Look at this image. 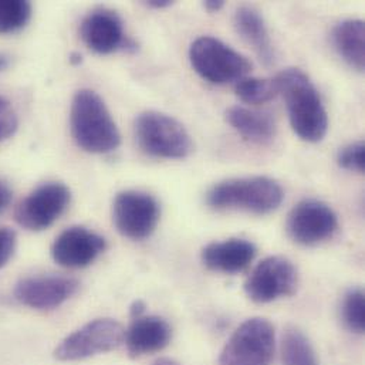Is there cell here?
<instances>
[{"label":"cell","mask_w":365,"mask_h":365,"mask_svg":"<svg viewBox=\"0 0 365 365\" xmlns=\"http://www.w3.org/2000/svg\"><path fill=\"white\" fill-rule=\"evenodd\" d=\"M70 124L74 141L91 154H108L121 144L120 131L101 97L93 90H80L71 103Z\"/></svg>","instance_id":"obj_2"},{"label":"cell","mask_w":365,"mask_h":365,"mask_svg":"<svg viewBox=\"0 0 365 365\" xmlns=\"http://www.w3.org/2000/svg\"><path fill=\"white\" fill-rule=\"evenodd\" d=\"M104 250L106 240L103 236L86 227L74 226L54 240L51 256L63 267L81 269L91 264Z\"/></svg>","instance_id":"obj_14"},{"label":"cell","mask_w":365,"mask_h":365,"mask_svg":"<svg viewBox=\"0 0 365 365\" xmlns=\"http://www.w3.org/2000/svg\"><path fill=\"white\" fill-rule=\"evenodd\" d=\"M343 322L346 327L353 333H364L365 297L363 290H351L346 294L341 307Z\"/></svg>","instance_id":"obj_23"},{"label":"cell","mask_w":365,"mask_h":365,"mask_svg":"<svg viewBox=\"0 0 365 365\" xmlns=\"http://www.w3.org/2000/svg\"><path fill=\"white\" fill-rule=\"evenodd\" d=\"M339 165L347 171L363 173L365 168L364 143H354L339 153Z\"/></svg>","instance_id":"obj_24"},{"label":"cell","mask_w":365,"mask_h":365,"mask_svg":"<svg viewBox=\"0 0 365 365\" xmlns=\"http://www.w3.org/2000/svg\"><path fill=\"white\" fill-rule=\"evenodd\" d=\"M226 121L243 138L255 144H267L276 135V124L266 113H259L242 106L226 111Z\"/></svg>","instance_id":"obj_17"},{"label":"cell","mask_w":365,"mask_h":365,"mask_svg":"<svg viewBox=\"0 0 365 365\" xmlns=\"http://www.w3.org/2000/svg\"><path fill=\"white\" fill-rule=\"evenodd\" d=\"M282 361L283 365H319L310 340L296 327L287 329L283 334Z\"/></svg>","instance_id":"obj_20"},{"label":"cell","mask_w":365,"mask_h":365,"mask_svg":"<svg viewBox=\"0 0 365 365\" xmlns=\"http://www.w3.org/2000/svg\"><path fill=\"white\" fill-rule=\"evenodd\" d=\"M274 81L286 101L293 131L303 141H322L329 130V117L309 76L293 67L283 70Z\"/></svg>","instance_id":"obj_1"},{"label":"cell","mask_w":365,"mask_h":365,"mask_svg":"<svg viewBox=\"0 0 365 365\" xmlns=\"http://www.w3.org/2000/svg\"><path fill=\"white\" fill-rule=\"evenodd\" d=\"M70 189L60 182H47L34 189L14 212L16 222L29 230L50 227L67 209Z\"/></svg>","instance_id":"obj_11"},{"label":"cell","mask_w":365,"mask_h":365,"mask_svg":"<svg viewBox=\"0 0 365 365\" xmlns=\"http://www.w3.org/2000/svg\"><path fill=\"white\" fill-rule=\"evenodd\" d=\"M135 135L141 150L157 158L181 160L192 150V140L182 124L158 111H147L135 120Z\"/></svg>","instance_id":"obj_4"},{"label":"cell","mask_w":365,"mask_h":365,"mask_svg":"<svg viewBox=\"0 0 365 365\" xmlns=\"http://www.w3.org/2000/svg\"><path fill=\"white\" fill-rule=\"evenodd\" d=\"M11 200V190L6 183L0 182V212H3Z\"/></svg>","instance_id":"obj_27"},{"label":"cell","mask_w":365,"mask_h":365,"mask_svg":"<svg viewBox=\"0 0 365 365\" xmlns=\"http://www.w3.org/2000/svg\"><path fill=\"white\" fill-rule=\"evenodd\" d=\"M17 130V115L7 98L0 94V141L11 137Z\"/></svg>","instance_id":"obj_25"},{"label":"cell","mask_w":365,"mask_h":365,"mask_svg":"<svg viewBox=\"0 0 365 365\" xmlns=\"http://www.w3.org/2000/svg\"><path fill=\"white\" fill-rule=\"evenodd\" d=\"M147 4L150 7H154V9H164V7L171 6L173 1H170V0H150V1H147Z\"/></svg>","instance_id":"obj_30"},{"label":"cell","mask_w":365,"mask_h":365,"mask_svg":"<svg viewBox=\"0 0 365 365\" xmlns=\"http://www.w3.org/2000/svg\"><path fill=\"white\" fill-rule=\"evenodd\" d=\"M70 63H71V64H80V63H81V56H80L78 53H73V54L70 56Z\"/></svg>","instance_id":"obj_33"},{"label":"cell","mask_w":365,"mask_h":365,"mask_svg":"<svg viewBox=\"0 0 365 365\" xmlns=\"http://www.w3.org/2000/svg\"><path fill=\"white\" fill-rule=\"evenodd\" d=\"M125 339L123 326L111 319L94 320L68 337L54 351L60 361H77L118 349Z\"/></svg>","instance_id":"obj_7"},{"label":"cell","mask_w":365,"mask_h":365,"mask_svg":"<svg viewBox=\"0 0 365 365\" xmlns=\"http://www.w3.org/2000/svg\"><path fill=\"white\" fill-rule=\"evenodd\" d=\"M131 316L134 317V319H137V317H141L143 316V313L145 312V304L141 302V300H137V302H134V304L131 306Z\"/></svg>","instance_id":"obj_28"},{"label":"cell","mask_w":365,"mask_h":365,"mask_svg":"<svg viewBox=\"0 0 365 365\" xmlns=\"http://www.w3.org/2000/svg\"><path fill=\"white\" fill-rule=\"evenodd\" d=\"M80 36L86 46L98 54H110L120 48L135 50V44L125 37L123 20L113 10L91 11L81 23Z\"/></svg>","instance_id":"obj_13"},{"label":"cell","mask_w":365,"mask_h":365,"mask_svg":"<svg viewBox=\"0 0 365 365\" xmlns=\"http://www.w3.org/2000/svg\"><path fill=\"white\" fill-rule=\"evenodd\" d=\"M223 4H225V1H222V0H206L203 3L205 9L209 10V11H217L223 7Z\"/></svg>","instance_id":"obj_29"},{"label":"cell","mask_w":365,"mask_h":365,"mask_svg":"<svg viewBox=\"0 0 365 365\" xmlns=\"http://www.w3.org/2000/svg\"><path fill=\"white\" fill-rule=\"evenodd\" d=\"M297 270L290 260L272 256L253 269L245 283V292L255 303H272L292 296L297 289Z\"/></svg>","instance_id":"obj_8"},{"label":"cell","mask_w":365,"mask_h":365,"mask_svg":"<svg viewBox=\"0 0 365 365\" xmlns=\"http://www.w3.org/2000/svg\"><path fill=\"white\" fill-rule=\"evenodd\" d=\"M235 27L242 38L255 48L266 66H270L274 61V51L269 31L257 10L249 6L239 7L235 13Z\"/></svg>","instance_id":"obj_18"},{"label":"cell","mask_w":365,"mask_h":365,"mask_svg":"<svg viewBox=\"0 0 365 365\" xmlns=\"http://www.w3.org/2000/svg\"><path fill=\"white\" fill-rule=\"evenodd\" d=\"M236 96L246 104L257 106L273 100L277 94V84L273 80L257 78V77H243L236 83Z\"/></svg>","instance_id":"obj_21"},{"label":"cell","mask_w":365,"mask_h":365,"mask_svg":"<svg viewBox=\"0 0 365 365\" xmlns=\"http://www.w3.org/2000/svg\"><path fill=\"white\" fill-rule=\"evenodd\" d=\"M170 324L157 316H141L134 319L125 331L124 343L131 357H141L164 350L171 341Z\"/></svg>","instance_id":"obj_15"},{"label":"cell","mask_w":365,"mask_h":365,"mask_svg":"<svg viewBox=\"0 0 365 365\" xmlns=\"http://www.w3.org/2000/svg\"><path fill=\"white\" fill-rule=\"evenodd\" d=\"M80 284L76 279L63 276H36L20 280L14 287V297L36 310H51L73 297Z\"/></svg>","instance_id":"obj_12"},{"label":"cell","mask_w":365,"mask_h":365,"mask_svg":"<svg viewBox=\"0 0 365 365\" xmlns=\"http://www.w3.org/2000/svg\"><path fill=\"white\" fill-rule=\"evenodd\" d=\"M153 365H181L178 361L173 360V359H160L157 360Z\"/></svg>","instance_id":"obj_32"},{"label":"cell","mask_w":365,"mask_h":365,"mask_svg":"<svg viewBox=\"0 0 365 365\" xmlns=\"http://www.w3.org/2000/svg\"><path fill=\"white\" fill-rule=\"evenodd\" d=\"M118 232L133 240H143L155 230L160 220L157 199L145 192L125 190L117 195L113 206Z\"/></svg>","instance_id":"obj_9"},{"label":"cell","mask_w":365,"mask_h":365,"mask_svg":"<svg viewBox=\"0 0 365 365\" xmlns=\"http://www.w3.org/2000/svg\"><path fill=\"white\" fill-rule=\"evenodd\" d=\"M333 43L339 54L359 71L365 68V24L351 19L339 23L333 30Z\"/></svg>","instance_id":"obj_19"},{"label":"cell","mask_w":365,"mask_h":365,"mask_svg":"<svg viewBox=\"0 0 365 365\" xmlns=\"http://www.w3.org/2000/svg\"><path fill=\"white\" fill-rule=\"evenodd\" d=\"M189 58L195 71L212 84L239 81L252 70V63L243 54L210 36L192 43Z\"/></svg>","instance_id":"obj_5"},{"label":"cell","mask_w":365,"mask_h":365,"mask_svg":"<svg viewBox=\"0 0 365 365\" xmlns=\"http://www.w3.org/2000/svg\"><path fill=\"white\" fill-rule=\"evenodd\" d=\"M274 354V329L260 317L249 319L237 327L225 349L220 365H270Z\"/></svg>","instance_id":"obj_6"},{"label":"cell","mask_w":365,"mask_h":365,"mask_svg":"<svg viewBox=\"0 0 365 365\" xmlns=\"http://www.w3.org/2000/svg\"><path fill=\"white\" fill-rule=\"evenodd\" d=\"M206 200L217 210H245L267 215L276 210L283 200V189L266 177L235 178L210 187Z\"/></svg>","instance_id":"obj_3"},{"label":"cell","mask_w":365,"mask_h":365,"mask_svg":"<svg viewBox=\"0 0 365 365\" xmlns=\"http://www.w3.org/2000/svg\"><path fill=\"white\" fill-rule=\"evenodd\" d=\"M31 17V4L24 0H0V34L23 29Z\"/></svg>","instance_id":"obj_22"},{"label":"cell","mask_w":365,"mask_h":365,"mask_svg":"<svg viewBox=\"0 0 365 365\" xmlns=\"http://www.w3.org/2000/svg\"><path fill=\"white\" fill-rule=\"evenodd\" d=\"M286 227L293 242L314 246L334 236L339 229V219L327 203L309 199L292 209Z\"/></svg>","instance_id":"obj_10"},{"label":"cell","mask_w":365,"mask_h":365,"mask_svg":"<svg viewBox=\"0 0 365 365\" xmlns=\"http://www.w3.org/2000/svg\"><path fill=\"white\" fill-rule=\"evenodd\" d=\"M256 256V246L245 239L213 242L202 250L203 264L220 273H239L250 266Z\"/></svg>","instance_id":"obj_16"},{"label":"cell","mask_w":365,"mask_h":365,"mask_svg":"<svg viewBox=\"0 0 365 365\" xmlns=\"http://www.w3.org/2000/svg\"><path fill=\"white\" fill-rule=\"evenodd\" d=\"M10 64V60L6 54H0V71H4Z\"/></svg>","instance_id":"obj_31"},{"label":"cell","mask_w":365,"mask_h":365,"mask_svg":"<svg viewBox=\"0 0 365 365\" xmlns=\"http://www.w3.org/2000/svg\"><path fill=\"white\" fill-rule=\"evenodd\" d=\"M16 247V233L9 227H0V269L11 259Z\"/></svg>","instance_id":"obj_26"}]
</instances>
